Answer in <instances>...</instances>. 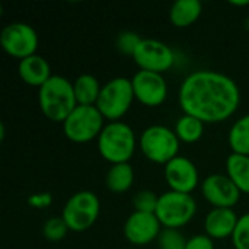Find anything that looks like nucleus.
<instances>
[{"label":"nucleus","instance_id":"obj_1","mask_svg":"<svg viewBox=\"0 0 249 249\" xmlns=\"http://www.w3.org/2000/svg\"><path fill=\"white\" fill-rule=\"evenodd\" d=\"M178 102L184 114L217 124L229 120L241 105V89L228 74L216 70L190 73L179 85Z\"/></svg>","mask_w":249,"mask_h":249},{"label":"nucleus","instance_id":"obj_2","mask_svg":"<svg viewBox=\"0 0 249 249\" xmlns=\"http://www.w3.org/2000/svg\"><path fill=\"white\" fill-rule=\"evenodd\" d=\"M38 104L41 112L48 120L63 124L77 107L73 82L64 76L53 74L50 80L38 89Z\"/></svg>","mask_w":249,"mask_h":249},{"label":"nucleus","instance_id":"obj_3","mask_svg":"<svg viewBox=\"0 0 249 249\" xmlns=\"http://www.w3.org/2000/svg\"><path fill=\"white\" fill-rule=\"evenodd\" d=\"M96 147L102 159L107 162L128 163L134 156L137 147V137L131 125L124 121L107 123L99 137L96 139Z\"/></svg>","mask_w":249,"mask_h":249},{"label":"nucleus","instance_id":"obj_4","mask_svg":"<svg viewBox=\"0 0 249 249\" xmlns=\"http://www.w3.org/2000/svg\"><path fill=\"white\" fill-rule=\"evenodd\" d=\"M179 144L181 142L174 128L162 124L146 127L139 139V146L143 156L147 160L163 166L178 156Z\"/></svg>","mask_w":249,"mask_h":249},{"label":"nucleus","instance_id":"obj_5","mask_svg":"<svg viewBox=\"0 0 249 249\" xmlns=\"http://www.w3.org/2000/svg\"><path fill=\"white\" fill-rule=\"evenodd\" d=\"M134 101L136 98L131 79L120 76L108 80L102 86L95 107L108 123H112L121 121V118L130 111Z\"/></svg>","mask_w":249,"mask_h":249},{"label":"nucleus","instance_id":"obj_6","mask_svg":"<svg viewBox=\"0 0 249 249\" xmlns=\"http://www.w3.org/2000/svg\"><path fill=\"white\" fill-rule=\"evenodd\" d=\"M61 125L67 140L85 144L99 137L105 118L95 105H77Z\"/></svg>","mask_w":249,"mask_h":249},{"label":"nucleus","instance_id":"obj_7","mask_svg":"<svg viewBox=\"0 0 249 249\" xmlns=\"http://www.w3.org/2000/svg\"><path fill=\"white\" fill-rule=\"evenodd\" d=\"M197 213V201L191 194L166 191L159 196L156 217L163 229H181L187 226Z\"/></svg>","mask_w":249,"mask_h":249},{"label":"nucleus","instance_id":"obj_8","mask_svg":"<svg viewBox=\"0 0 249 249\" xmlns=\"http://www.w3.org/2000/svg\"><path fill=\"white\" fill-rule=\"evenodd\" d=\"M101 213L99 197L88 190L74 193L64 204L61 217L71 232H85L92 228Z\"/></svg>","mask_w":249,"mask_h":249},{"label":"nucleus","instance_id":"obj_9","mask_svg":"<svg viewBox=\"0 0 249 249\" xmlns=\"http://www.w3.org/2000/svg\"><path fill=\"white\" fill-rule=\"evenodd\" d=\"M38 42L39 39L35 28L25 22L7 23L0 31V45L3 51L13 58L23 60L36 54Z\"/></svg>","mask_w":249,"mask_h":249},{"label":"nucleus","instance_id":"obj_10","mask_svg":"<svg viewBox=\"0 0 249 249\" xmlns=\"http://www.w3.org/2000/svg\"><path fill=\"white\" fill-rule=\"evenodd\" d=\"M133 60L140 70L163 74L175 64V53L168 44L159 39L143 38L133 55Z\"/></svg>","mask_w":249,"mask_h":249},{"label":"nucleus","instance_id":"obj_11","mask_svg":"<svg viewBox=\"0 0 249 249\" xmlns=\"http://www.w3.org/2000/svg\"><path fill=\"white\" fill-rule=\"evenodd\" d=\"M134 98L147 108L160 107L168 98V83L160 73L139 70L131 77Z\"/></svg>","mask_w":249,"mask_h":249},{"label":"nucleus","instance_id":"obj_12","mask_svg":"<svg viewBox=\"0 0 249 249\" xmlns=\"http://www.w3.org/2000/svg\"><path fill=\"white\" fill-rule=\"evenodd\" d=\"M200 190L203 198L212 204L213 209H233L242 196L231 178L222 174H212L206 177L200 185Z\"/></svg>","mask_w":249,"mask_h":249},{"label":"nucleus","instance_id":"obj_13","mask_svg":"<svg viewBox=\"0 0 249 249\" xmlns=\"http://www.w3.org/2000/svg\"><path fill=\"white\" fill-rule=\"evenodd\" d=\"M162 225L156 214L133 212L124 223L123 233L124 238L134 247H146L153 241H158Z\"/></svg>","mask_w":249,"mask_h":249},{"label":"nucleus","instance_id":"obj_14","mask_svg":"<svg viewBox=\"0 0 249 249\" xmlns=\"http://www.w3.org/2000/svg\"><path fill=\"white\" fill-rule=\"evenodd\" d=\"M163 177L171 191L184 194H191L200 182L196 163L191 159L179 155L163 166Z\"/></svg>","mask_w":249,"mask_h":249},{"label":"nucleus","instance_id":"obj_15","mask_svg":"<svg viewBox=\"0 0 249 249\" xmlns=\"http://www.w3.org/2000/svg\"><path fill=\"white\" fill-rule=\"evenodd\" d=\"M239 216L233 209H212L204 219V233L213 241L233 236Z\"/></svg>","mask_w":249,"mask_h":249},{"label":"nucleus","instance_id":"obj_16","mask_svg":"<svg viewBox=\"0 0 249 249\" xmlns=\"http://www.w3.org/2000/svg\"><path fill=\"white\" fill-rule=\"evenodd\" d=\"M18 74L23 83L32 88H38V89L44 83H47L50 77L53 76L50 63L39 54H34L23 60H19Z\"/></svg>","mask_w":249,"mask_h":249},{"label":"nucleus","instance_id":"obj_17","mask_svg":"<svg viewBox=\"0 0 249 249\" xmlns=\"http://www.w3.org/2000/svg\"><path fill=\"white\" fill-rule=\"evenodd\" d=\"M203 13L200 0H178L169 9V20L175 28H188L198 20Z\"/></svg>","mask_w":249,"mask_h":249},{"label":"nucleus","instance_id":"obj_18","mask_svg":"<svg viewBox=\"0 0 249 249\" xmlns=\"http://www.w3.org/2000/svg\"><path fill=\"white\" fill-rule=\"evenodd\" d=\"M134 184V169L130 163L111 165L105 175V185L114 194L127 193Z\"/></svg>","mask_w":249,"mask_h":249},{"label":"nucleus","instance_id":"obj_19","mask_svg":"<svg viewBox=\"0 0 249 249\" xmlns=\"http://www.w3.org/2000/svg\"><path fill=\"white\" fill-rule=\"evenodd\" d=\"M226 175L242 194H249V156L231 153L226 159Z\"/></svg>","mask_w":249,"mask_h":249},{"label":"nucleus","instance_id":"obj_20","mask_svg":"<svg viewBox=\"0 0 249 249\" xmlns=\"http://www.w3.org/2000/svg\"><path fill=\"white\" fill-rule=\"evenodd\" d=\"M73 89L77 105H96L102 86L93 74L83 73L73 82Z\"/></svg>","mask_w":249,"mask_h":249},{"label":"nucleus","instance_id":"obj_21","mask_svg":"<svg viewBox=\"0 0 249 249\" xmlns=\"http://www.w3.org/2000/svg\"><path fill=\"white\" fill-rule=\"evenodd\" d=\"M174 131L181 143L193 144V143H197L198 140H201V137L204 134V123L193 115L182 114L177 120Z\"/></svg>","mask_w":249,"mask_h":249},{"label":"nucleus","instance_id":"obj_22","mask_svg":"<svg viewBox=\"0 0 249 249\" xmlns=\"http://www.w3.org/2000/svg\"><path fill=\"white\" fill-rule=\"evenodd\" d=\"M228 143L232 153L249 156V114L233 123L228 134Z\"/></svg>","mask_w":249,"mask_h":249},{"label":"nucleus","instance_id":"obj_23","mask_svg":"<svg viewBox=\"0 0 249 249\" xmlns=\"http://www.w3.org/2000/svg\"><path fill=\"white\" fill-rule=\"evenodd\" d=\"M69 226L66 225V222L63 220V217H50L45 220L44 226H42V236L47 241L51 242H58L61 239L66 238V235L69 233Z\"/></svg>","mask_w":249,"mask_h":249},{"label":"nucleus","instance_id":"obj_24","mask_svg":"<svg viewBox=\"0 0 249 249\" xmlns=\"http://www.w3.org/2000/svg\"><path fill=\"white\" fill-rule=\"evenodd\" d=\"M159 204V196H156L150 190H142L133 197V207L134 212L140 213H156Z\"/></svg>","mask_w":249,"mask_h":249},{"label":"nucleus","instance_id":"obj_25","mask_svg":"<svg viewBox=\"0 0 249 249\" xmlns=\"http://www.w3.org/2000/svg\"><path fill=\"white\" fill-rule=\"evenodd\" d=\"M185 236L178 229H162L158 238L159 249H187Z\"/></svg>","mask_w":249,"mask_h":249},{"label":"nucleus","instance_id":"obj_26","mask_svg":"<svg viewBox=\"0 0 249 249\" xmlns=\"http://www.w3.org/2000/svg\"><path fill=\"white\" fill-rule=\"evenodd\" d=\"M142 36L134 32V31H123L118 36H117V48L121 54L124 55H134L139 44L142 42Z\"/></svg>","mask_w":249,"mask_h":249},{"label":"nucleus","instance_id":"obj_27","mask_svg":"<svg viewBox=\"0 0 249 249\" xmlns=\"http://www.w3.org/2000/svg\"><path fill=\"white\" fill-rule=\"evenodd\" d=\"M232 244L235 249H249V213L239 217L238 226L232 236Z\"/></svg>","mask_w":249,"mask_h":249},{"label":"nucleus","instance_id":"obj_28","mask_svg":"<svg viewBox=\"0 0 249 249\" xmlns=\"http://www.w3.org/2000/svg\"><path fill=\"white\" fill-rule=\"evenodd\" d=\"M51 203H53V196L50 193H38L28 197V206L36 210L47 209L51 206Z\"/></svg>","mask_w":249,"mask_h":249},{"label":"nucleus","instance_id":"obj_29","mask_svg":"<svg viewBox=\"0 0 249 249\" xmlns=\"http://www.w3.org/2000/svg\"><path fill=\"white\" fill-rule=\"evenodd\" d=\"M187 249H214V241L206 233L194 235L187 241Z\"/></svg>","mask_w":249,"mask_h":249},{"label":"nucleus","instance_id":"obj_30","mask_svg":"<svg viewBox=\"0 0 249 249\" xmlns=\"http://www.w3.org/2000/svg\"><path fill=\"white\" fill-rule=\"evenodd\" d=\"M229 4L236 6V7H247V6H249V0H231Z\"/></svg>","mask_w":249,"mask_h":249},{"label":"nucleus","instance_id":"obj_31","mask_svg":"<svg viewBox=\"0 0 249 249\" xmlns=\"http://www.w3.org/2000/svg\"><path fill=\"white\" fill-rule=\"evenodd\" d=\"M6 137V128H4V124H0V142H3Z\"/></svg>","mask_w":249,"mask_h":249},{"label":"nucleus","instance_id":"obj_32","mask_svg":"<svg viewBox=\"0 0 249 249\" xmlns=\"http://www.w3.org/2000/svg\"><path fill=\"white\" fill-rule=\"evenodd\" d=\"M244 26H245V29H248L249 31V16L245 19V22H244Z\"/></svg>","mask_w":249,"mask_h":249}]
</instances>
